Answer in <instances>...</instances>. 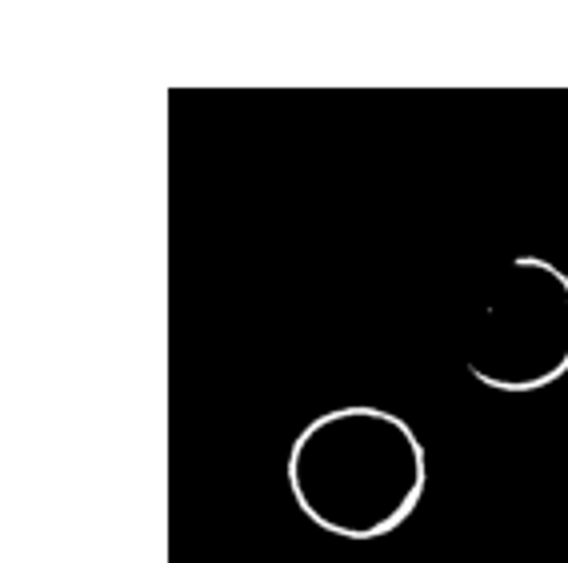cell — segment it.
Returning a JSON list of instances; mask_svg holds the SVG:
<instances>
[{
  "label": "cell",
  "mask_w": 568,
  "mask_h": 563,
  "mask_svg": "<svg viewBox=\"0 0 568 563\" xmlns=\"http://www.w3.org/2000/svg\"><path fill=\"white\" fill-rule=\"evenodd\" d=\"M284 480L308 523L368 543L413 520L428 488V452L405 416L348 403L296 432Z\"/></svg>",
  "instance_id": "cell-1"
},
{
  "label": "cell",
  "mask_w": 568,
  "mask_h": 563,
  "mask_svg": "<svg viewBox=\"0 0 568 563\" xmlns=\"http://www.w3.org/2000/svg\"><path fill=\"white\" fill-rule=\"evenodd\" d=\"M468 376L493 392H545L568 376V272L520 252L488 288L465 348Z\"/></svg>",
  "instance_id": "cell-2"
}]
</instances>
